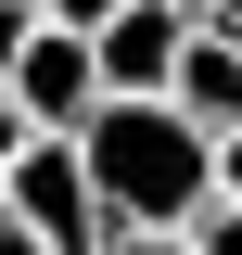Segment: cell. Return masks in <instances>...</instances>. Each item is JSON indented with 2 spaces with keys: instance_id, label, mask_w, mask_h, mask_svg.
<instances>
[{
  "instance_id": "cell-8",
  "label": "cell",
  "mask_w": 242,
  "mask_h": 255,
  "mask_svg": "<svg viewBox=\"0 0 242 255\" xmlns=\"http://www.w3.org/2000/svg\"><path fill=\"white\" fill-rule=\"evenodd\" d=\"M179 243H191V255H242V217H230V204H204V217H191Z\"/></svg>"
},
{
  "instance_id": "cell-6",
  "label": "cell",
  "mask_w": 242,
  "mask_h": 255,
  "mask_svg": "<svg viewBox=\"0 0 242 255\" xmlns=\"http://www.w3.org/2000/svg\"><path fill=\"white\" fill-rule=\"evenodd\" d=\"M26 38H38V0H0V90H13V64H26Z\"/></svg>"
},
{
  "instance_id": "cell-1",
  "label": "cell",
  "mask_w": 242,
  "mask_h": 255,
  "mask_svg": "<svg viewBox=\"0 0 242 255\" xmlns=\"http://www.w3.org/2000/svg\"><path fill=\"white\" fill-rule=\"evenodd\" d=\"M77 153H90V191H102V230H191L217 204V140L179 128V102H102L77 128Z\"/></svg>"
},
{
  "instance_id": "cell-13",
  "label": "cell",
  "mask_w": 242,
  "mask_h": 255,
  "mask_svg": "<svg viewBox=\"0 0 242 255\" xmlns=\"http://www.w3.org/2000/svg\"><path fill=\"white\" fill-rule=\"evenodd\" d=\"M0 255H51V243H26V230H0Z\"/></svg>"
},
{
  "instance_id": "cell-3",
  "label": "cell",
  "mask_w": 242,
  "mask_h": 255,
  "mask_svg": "<svg viewBox=\"0 0 242 255\" xmlns=\"http://www.w3.org/2000/svg\"><path fill=\"white\" fill-rule=\"evenodd\" d=\"M179 51H191V13H179V0H127L115 26L90 38V64H102V102H166Z\"/></svg>"
},
{
  "instance_id": "cell-12",
  "label": "cell",
  "mask_w": 242,
  "mask_h": 255,
  "mask_svg": "<svg viewBox=\"0 0 242 255\" xmlns=\"http://www.w3.org/2000/svg\"><path fill=\"white\" fill-rule=\"evenodd\" d=\"M102 255H191L179 230H127V243H102Z\"/></svg>"
},
{
  "instance_id": "cell-4",
  "label": "cell",
  "mask_w": 242,
  "mask_h": 255,
  "mask_svg": "<svg viewBox=\"0 0 242 255\" xmlns=\"http://www.w3.org/2000/svg\"><path fill=\"white\" fill-rule=\"evenodd\" d=\"M13 102H26L38 140H77V128L102 115V64H90V38H77V26H38L26 64H13Z\"/></svg>"
},
{
  "instance_id": "cell-7",
  "label": "cell",
  "mask_w": 242,
  "mask_h": 255,
  "mask_svg": "<svg viewBox=\"0 0 242 255\" xmlns=\"http://www.w3.org/2000/svg\"><path fill=\"white\" fill-rule=\"evenodd\" d=\"M115 13H127V0H38V26H77V38H102Z\"/></svg>"
},
{
  "instance_id": "cell-9",
  "label": "cell",
  "mask_w": 242,
  "mask_h": 255,
  "mask_svg": "<svg viewBox=\"0 0 242 255\" xmlns=\"http://www.w3.org/2000/svg\"><path fill=\"white\" fill-rule=\"evenodd\" d=\"M217 204H230V217H242V128H230V140H217Z\"/></svg>"
},
{
  "instance_id": "cell-14",
  "label": "cell",
  "mask_w": 242,
  "mask_h": 255,
  "mask_svg": "<svg viewBox=\"0 0 242 255\" xmlns=\"http://www.w3.org/2000/svg\"><path fill=\"white\" fill-rule=\"evenodd\" d=\"M0 230H13V179H0Z\"/></svg>"
},
{
  "instance_id": "cell-10",
  "label": "cell",
  "mask_w": 242,
  "mask_h": 255,
  "mask_svg": "<svg viewBox=\"0 0 242 255\" xmlns=\"http://www.w3.org/2000/svg\"><path fill=\"white\" fill-rule=\"evenodd\" d=\"M26 140H38V128H26V102H13V90H0V166H13V153H26Z\"/></svg>"
},
{
  "instance_id": "cell-2",
  "label": "cell",
  "mask_w": 242,
  "mask_h": 255,
  "mask_svg": "<svg viewBox=\"0 0 242 255\" xmlns=\"http://www.w3.org/2000/svg\"><path fill=\"white\" fill-rule=\"evenodd\" d=\"M0 179H13V230H26V243H51V255H102V243H115V230H102V191H90V153H77V140H26Z\"/></svg>"
},
{
  "instance_id": "cell-5",
  "label": "cell",
  "mask_w": 242,
  "mask_h": 255,
  "mask_svg": "<svg viewBox=\"0 0 242 255\" xmlns=\"http://www.w3.org/2000/svg\"><path fill=\"white\" fill-rule=\"evenodd\" d=\"M166 102H179V128H204V140H230V128H242V51L191 26V51H179V77H166Z\"/></svg>"
},
{
  "instance_id": "cell-11",
  "label": "cell",
  "mask_w": 242,
  "mask_h": 255,
  "mask_svg": "<svg viewBox=\"0 0 242 255\" xmlns=\"http://www.w3.org/2000/svg\"><path fill=\"white\" fill-rule=\"evenodd\" d=\"M191 26H204V38H230V51H242V0H204Z\"/></svg>"
},
{
  "instance_id": "cell-15",
  "label": "cell",
  "mask_w": 242,
  "mask_h": 255,
  "mask_svg": "<svg viewBox=\"0 0 242 255\" xmlns=\"http://www.w3.org/2000/svg\"><path fill=\"white\" fill-rule=\"evenodd\" d=\"M179 13H204V0H179Z\"/></svg>"
}]
</instances>
